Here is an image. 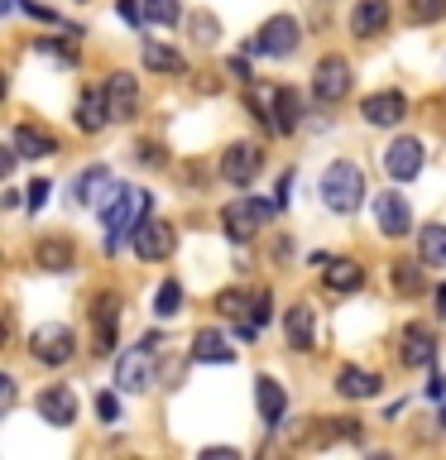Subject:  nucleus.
Here are the masks:
<instances>
[{
  "label": "nucleus",
  "instance_id": "nucleus-25",
  "mask_svg": "<svg viewBox=\"0 0 446 460\" xmlns=\"http://www.w3.org/2000/svg\"><path fill=\"white\" fill-rule=\"evenodd\" d=\"M288 345H293V350H312L317 345V316H312L308 302H293V307H288Z\"/></svg>",
  "mask_w": 446,
  "mask_h": 460
},
{
  "label": "nucleus",
  "instance_id": "nucleus-34",
  "mask_svg": "<svg viewBox=\"0 0 446 460\" xmlns=\"http://www.w3.org/2000/svg\"><path fill=\"white\" fill-rule=\"evenodd\" d=\"M442 14H446V0H413V5H408L413 24H437Z\"/></svg>",
  "mask_w": 446,
  "mask_h": 460
},
{
  "label": "nucleus",
  "instance_id": "nucleus-26",
  "mask_svg": "<svg viewBox=\"0 0 446 460\" xmlns=\"http://www.w3.org/2000/svg\"><path fill=\"white\" fill-rule=\"evenodd\" d=\"M298 120H302V96L293 86H279L273 92V135H293Z\"/></svg>",
  "mask_w": 446,
  "mask_h": 460
},
{
  "label": "nucleus",
  "instance_id": "nucleus-27",
  "mask_svg": "<svg viewBox=\"0 0 446 460\" xmlns=\"http://www.w3.org/2000/svg\"><path fill=\"white\" fill-rule=\"evenodd\" d=\"M322 283L331 288V293H360V283H365V269H360L355 259H326Z\"/></svg>",
  "mask_w": 446,
  "mask_h": 460
},
{
  "label": "nucleus",
  "instance_id": "nucleus-14",
  "mask_svg": "<svg viewBox=\"0 0 446 460\" xmlns=\"http://www.w3.org/2000/svg\"><path fill=\"white\" fill-rule=\"evenodd\" d=\"M106 101H111V120H135L139 115V77L135 72H111L106 77Z\"/></svg>",
  "mask_w": 446,
  "mask_h": 460
},
{
  "label": "nucleus",
  "instance_id": "nucleus-32",
  "mask_svg": "<svg viewBox=\"0 0 446 460\" xmlns=\"http://www.w3.org/2000/svg\"><path fill=\"white\" fill-rule=\"evenodd\" d=\"M144 20L158 29H173L183 20V10H178V0H144Z\"/></svg>",
  "mask_w": 446,
  "mask_h": 460
},
{
  "label": "nucleus",
  "instance_id": "nucleus-46",
  "mask_svg": "<svg viewBox=\"0 0 446 460\" xmlns=\"http://www.w3.org/2000/svg\"><path fill=\"white\" fill-rule=\"evenodd\" d=\"M442 427H446V408H442Z\"/></svg>",
  "mask_w": 446,
  "mask_h": 460
},
{
  "label": "nucleus",
  "instance_id": "nucleus-3",
  "mask_svg": "<svg viewBox=\"0 0 446 460\" xmlns=\"http://www.w3.org/2000/svg\"><path fill=\"white\" fill-rule=\"evenodd\" d=\"M158 331H149L139 345H129V350L115 359V388L120 394H144V388L154 384V369H158Z\"/></svg>",
  "mask_w": 446,
  "mask_h": 460
},
{
  "label": "nucleus",
  "instance_id": "nucleus-13",
  "mask_svg": "<svg viewBox=\"0 0 446 460\" xmlns=\"http://www.w3.org/2000/svg\"><path fill=\"white\" fill-rule=\"evenodd\" d=\"M34 408H39V417L49 427H72V422H77V394H72L67 384H49L34 398Z\"/></svg>",
  "mask_w": 446,
  "mask_h": 460
},
{
  "label": "nucleus",
  "instance_id": "nucleus-17",
  "mask_svg": "<svg viewBox=\"0 0 446 460\" xmlns=\"http://www.w3.org/2000/svg\"><path fill=\"white\" fill-rule=\"evenodd\" d=\"M77 129L82 135H96V129H106L111 125V101H106V86H86L82 101H77Z\"/></svg>",
  "mask_w": 446,
  "mask_h": 460
},
{
  "label": "nucleus",
  "instance_id": "nucleus-18",
  "mask_svg": "<svg viewBox=\"0 0 446 460\" xmlns=\"http://www.w3.org/2000/svg\"><path fill=\"white\" fill-rule=\"evenodd\" d=\"M388 20H394V10H388V0H360L351 10V34L355 39H379Z\"/></svg>",
  "mask_w": 446,
  "mask_h": 460
},
{
  "label": "nucleus",
  "instance_id": "nucleus-24",
  "mask_svg": "<svg viewBox=\"0 0 446 460\" xmlns=\"http://www.w3.org/2000/svg\"><path fill=\"white\" fill-rule=\"evenodd\" d=\"M34 264L43 269V273H67L72 264H77V250L63 240V235H53V240H39L34 244Z\"/></svg>",
  "mask_w": 446,
  "mask_h": 460
},
{
  "label": "nucleus",
  "instance_id": "nucleus-33",
  "mask_svg": "<svg viewBox=\"0 0 446 460\" xmlns=\"http://www.w3.org/2000/svg\"><path fill=\"white\" fill-rule=\"evenodd\" d=\"M178 307H183V283L178 279H164V288H158V297H154V312L164 316H178Z\"/></svg>",
  "mask_w": 446,
  "mask_h": 460
},
{
  "label": "nucleus",
  "instance_id": "nucleus-30",
  "mask_svg": "<svg viewBox=\"0 0 446 460\" xmlns=\"http://www.w3.org/2000/svg\"><path fill=\"white\" fill-rule=\"evenodd\" d=\"M144 67L149 72H168V77H178V72H187V58L173 53L168 43H144Z\"/></svg>",
  "mask_w": 446,
  "mask_h": 460
},
{
  "label": "nucleus",
  "instance_id": "nucleus-2",
  "mask_svg": "<svg viewBox=\"0 0 446 460\" xmlns=\"http://www.w3.org/2000/svg\"><path fill=\"white\" fill-rule=\"evenodd\" d=\"M322 201L336 216H355L360 201H365V172H360V164H351V158L326 164V172H322Z\"/></svg>",
  "mask_w": 446,
  "mask_h": 460
},
{
  "label": "nucleus",
  "instance_id": "nucleus-45",
  "mask_svg": "<svg viewBox=\"0 0 446 460\" xmlns=\"http://www.w3.org/2000/svg\"><path fill=\"white\" fill-rule=\"evenodd\" d=\"M437 312H442V316H446V283H442V288H437Z\"/></svg>",
  "mask_w": 446,
  "mask_h": 460
},
{
  "label": "nucleus",
  "instance_id": "nucleus-5",
  "mask_svg": "<svg viewBox=\"0 0 446 460\" xmlns=\"http://www.w3.org/2000/svg\"><path fill=\"white\" fill-rule=\"evenodd\" d=\"M129 244H135V254L144 259V264H164V259L178 250V230H173L168 221H158V216H144V221L135 226V235H129Z\"/></svg>",
  "mask_w": 446,
  "mask_h": 460
},
{
  "label": "nucleus",
  "instance_id": "nucleus-22",
  "mask_svg": "<svg viewBox=\"0 0 446 460\" xmlns=\"http://www.w3.org/2000/svg\"><path fill=\"white\" fill-rule=\"evenodd\" d=\"M10 144L20 149V158H53V154H58L53 129H43V125H14Z\"/></svg>",
  "mask_w": 446,
  "mask_h": 460
},
{
  "label": "nucleus",
  "instance_id": "nucleus-37",
  "mask_svg": "<svg viewBox=\"0 0 446 460\" xmlns=\"http://www.w3.org/2000/svg\"><path fill=\"white\" fill-rule=\"evenodd\" d=\"M24 192H29V197H24V201H29V211H39L43 201H49V192H53V182H43V178H39V182H29Z\"/></svg>",
  "mask_w": 446,
  "mask_h": 460
},
{
  "label": "nucleus",
  "instance_id": "nucleus-16",
  "mask_svg": "<svg viewBox=\"0 0 446 460\" xmlns=\"http://www.w3.org/2000/svg\"><path fill=\"white\" fill-rule=\"evenodd\" d=\"M254 408L264 417V427H283V412H288V394L273 374H259L254 379Z\"/></svg>",
  "mask_w": 446,
  "mask_h": 460
},
{
  "label": "nucleus",
  "instance_id": "nucleus-15",
  "mask_svg": "<svg viewBox=\"0 0 446 460\" xmlns=\"http://www.w3.org/2000/svg\"><path fill=\"white\" fill-rule=\"evenodd\" d=\"M374 226H379L388 240L408 235V230H413V211H408V201H403V192H379V197H374Z\"/></svg>",
  "mask_w": 446,
  "mask_h": 460
},
{
  "label": "nucleus",
  "instance_id": "nucleus-11",
  "mask_svg": "<svg viewBox=\"0 0 446 460\" xmlns=\"http://www.w3.org/2000/svg\"><path fill=\"white\" fill-rule=\"evenodd\" d=\"M115 336H120V297L115 293H101L92 302V345L101 355L115 350Z\"/></svg>",
  "mask_w": 446,
  "mask_h": 460
},
{
  "label": "nucleus",
  "instance_id": "nucleus-4",
  "mask_svg": "<svg viewBox=\"0 0 446 460\" xmlns=\"http://www.w3.org/2000/svg\"><path fill=\"white\" fill-rule=\"evenodd\" d=\"M273 211H279V201H264V197H236V201H226V207H221V230H226V240L250 244L259 230L269 226Z\"/></svg>",
  "mask_w": 446,
  "mask_h": 460
},
{
  "label": "nucleus",
  "instance_id": "nucleus-10",
  "mask_svg": "<svg viewBox=\"0 0 446 460\" xmlns=\"http://www.w3.org/2000/svg\"><path fill=\"white\" fill-rule=\"evenodd\" d=\"M423 139H413V135H398L394 144L384 149V172L394 182H413L417 172H423Z\"/></svg>",
  "mask_w": 446,
  "mask_h": 460
},
{
  "label": "nucleus",
  "instance_id": "nucleus-44",
  "mask_svg": "<svg viewBox=\"0 0 446 460\" xmlns=\"http://www.w3.org/2000/svg\"><path fill=\"white\" fill-rule=\"evenodd\" d=\"M427 394H432V398H442V394H446V379H442V374H432V384H427Z\"/></svg>",
  "mask_w": 446,
  "mask_h": 460
},
{
  "label": "nucleus",
  "instance_id": "nucleus-8",
  "mask_svg": "<svg viewBox=\"0 0 446 460\" xmlns=\"http://www.w3.org/2000/svg\"><path fill=\"white\" fill-rule=\"evenodd\" d=\"M302 29L293 14H273V20H264V29H259V39L250 43V53H269V58H288L298 49Z\"/></svg>",
  "mask_w": 446,
  "mask_h": 460
},
{
  "label": "nucleus",
  "instance_id": "nucleus-19",
  "mask_svg": "<svg viewBox=\"0 0 446 460\" xmlns=\"http://www.w3.org/2000/svg\"><path fill=\"white\" fill-rule=\"evenodd\" d=\"M360 115H365L370 125H398L403 115H408V101H403V92H374L360 101Z\"/></svg>",
  "mask_w": 446,
  "mask_h": 460
},
{
  "label": "nucleus",
  "instance_id": "nucleus-35",
  "mask_svg": "<svg viewBox=\"0 0 446 460\" xmlns=\"http://www.w3.org/2000/svg\"><path fill=\"white\" fill-rule=\"evenodd\" d=\"M192 39H197V43H216V39H221V24H216V14L192 10Z\"/></svg>",
  "mask_w": 446,
  "mask_h": 460
},
{
  "label": "nucleus",
  "instance_id": "nucleus-23",
  "mask_svg": "<svg viewBox=\"0 0 446 460\" xmlns=\"http://www.w3.org/2000/svg\"><path fill=\"white\" fill-rule=\"evenodd\" d=\"M384 388L379 374H370V369H360V365H341L336 374V394L341 398H374Z\"/></svg>",
  "mask_w": 446,
  "mask_h": 460
},
{
  "label": "nucleus",
  "instance_id": "nucleus-36",
  "mask_svg": "<svg viewBox=\"0 0 446 460\" xmlns=\"http://www.w3.org/2000/svg\"><path fill=\"white\" fill-rule=\"evenodd\" d=\"M96 417H101V422H120V398H115V394H101V398H96Z\"/></svg>",
  "mask_w": 446,
  "mask_h": 460
},
{
  "label": "nucleus",
  "instance_id": "nucleus-7",
  "mask_svg": "<svg viewBox=\"0 0 446 460\" xmlns=\"http://www.w3.org/2000/svg\"><path fill=\"white\" fill-rule=\"evenodd\" d=\"M351 63H345L341 53H326L322 63H317V72H312V96L317 101H326V106H336V101H345L351 96Z\"/></svg>",
  "mask_w": 446,
  "mask_h": 460
},
{
  "label": "nucleus",
  "instance_id": "nucleus-39",
  "mask_svg": "<svg viewBox=\"0 0 446 460\" xmlns=\"http://www.w3.org/2000/svg\"><path fill=\"white\" fill-rule=\"evenodd\" d=\"M139 164L158 168V164H164V149H158V144H139Z\"/></svg>",
  "mask_w": 446,
  "mask_h": 460
},
{
  "label": "nucleus",
  "instance_id": "nucleus-1",
  "mask_svg": "<svg viewBox=\"0 0 446 460\" xmlns=\"http://www.w3.org/2000/svg\"><path fill=\"white\" fill-rule=\"evenodd\" d=\"M144 216H149V192L115 182L111 187V201L101 207V221H106V254H120L125 235H135V226L144 221Z\"/></svg>",
  "mask_w": 446,
  "mask_h": 460
},
{
  "label": "nucleus",
  "instance_id": "nucleus-21",
  "mask_svg": "<svg viewBox=\"0 0 446 460\" xmlns=\"http://www.w3.org/2000/svg\"><path fill=\"white\" fill-rule=\"evenodd\" d=\"M192 359L197 365H236V345H230L221 331H197L192 336Z\"/></svg>",
  "mask_w": 446,
  "mask_h": 460
},
{
  "label": "nucleus",
  "instance_id": "nucleus-43",
  "mask_svg": "<svg viewBox=\"0 0 446 460\" xmlns=\"http://www.w3.org/2000/svg\"><path fill=\"white\" fill-rule=\"evenodd\" d=\"M120 14H125L129 24H139V5H135V0H120Z\"/></svg>",
  "mask_w": 446,
  "mask_h": 460
},
{
  "label": "nucleus",
  "instance_id": "nucleus-31",
  "mask_svg": "<svg viewBox=\"0 0 446 460\" xmlns=\"http://www.w3.org/2000/svg\"><path fill=\"white\" fill-rule=\"evenodd\" d=\"M394 288H398L403 297H417V293H423V264L398 259V264H394Z\"/></svg>",
  "mask_w": 446,
  "mask_h": 460
},
{
  "label": "nucleus",
  "instance_id": "nucleus-42",
  "mask_svg": "<svg viewBox=\"0 0 446 460\" xmlns=\"http://www.w3.org/2000/svg\"><path fill=\"white\" fill-rule=\"evenodd\" d=\"M201 456H207V460H236V451H226V446H207Z\"/></svg>",
  "mask_w": 446,
  "mask_h": 460
},
{
  "label": "nucleus",
  "instance_id": "nucleus-41",
  "mask_svg": "<svg viewBox=\"0 0 446 460\" xmlns=\"http://www.w3.org/2000/svg\"><path fill=\"white\" fill-rule=\"evenodd\" d=\"M288 187H293V172H283V178H279V192H273V201H279V211L288 207Z\"/></svg>",
  "mask_w": 446,
  "mask_h": 460
},
{
  "label": "nucleus",
  "instance_id": "nucleus-28",
  "mask_svg": "<svg viewBox=\"0 0 446 460\" xmlns=\"http://www.w3.org/2000/svg\"><path fill=\"white\" fill-rule=\"evenodd\" d=\"M216 307H221V316H230V322L240 326V336H254V322H250V312H254V297L250 293H240V288H230V293L216 297Z\"/></svg>",
  "mask_w": 446,
  "mask_h": 460
},
{
  "label": "nucleus",
  "instance_id": "nucleus-9",
  "mask_svg": "<svg viewBox=\"0 0 446 460\" xmlns=\"http://www.w3.org/2000/svg\"><path fill=\"white\" fill-rule=\"evenodd\" d=\"M259 168H264V154H259V144H250V139L230 144V149L221 154V178L230 187H250L259 178Z\"/></svg>",
  "mask_w": 446,
  "mask_h": 460
},
{
  "label": "nucleus",
  "instance_id": "nucleus-29",
  "mask_svg": "<svg viewBox=\"0 0 446 460\" xmlns=\"http://www.w3.org/2000/svg\"><path fill=\"white\" fill-rule=\"evenodd\" d=\"M417 254L432 269H446V226H423L417 230Z\"/></svg>",
  "mask_w": 446,
  "mask_h": 460
},
{
  "label": "nucleus",
  "instance_id": "nucleus-40",
  "mask_svg": "<svg viewBox=\"0 0 446 460\" xmlns=\"http://www.w3.org/2000/svg\"><path fill=\"white\" fill-rule=\"evenodd\" d=\"M226 72H230L236 82H250V63H245V58H230V63H226Z\"/></svg>",
  "mask_w": 446,
  "mask_h": 460
},
{
  "label": "nucleus",
  "instance_id": "nucleus-12",
  "mask_svg": "<svg viewBox=\"0 0 446 460\" xmlns=\"http://www.w3.org/2000/svg\"><path fill=\"white\" fill-rule=\"evenodd\" d=\"M398 359L408 369L432 365V359H437V331L423 326V322H408V326H403V336H398Z\"/></svg>",
  "mask_w": 446,
  "mask_h": 460
},
{
  "label": "nucleus",
  "instance_id": "nucleus-20",
  "mask_svg": "<svg viewBox=\"0 0 446 460\" xmlns=\"http://www.w3.org/2000/svg\"><path fill=\"white\" fill-rule=\"evenodd\" d=\"M111 187H115L111 168L106 164H92V168H82L77 178H72V201H77V207H96L101 192H111Z\"/></svg>",
  "mask_w": 446,
  "mask_h": 460
},
{
  "label": "nucleus",
  "instance_id": "nucleus-6",
  "mask_svg": "<svg viewBox=\"0 0 446 460\" xmlns=\"http://www.w3.org/2000/svg\"><path fill=\"white\" fill-rule=\"evenodd\" d=\"M29 355H34L39 365H49V369H58V365H67V359L77 355V336H72L67 326H58V322H49V326H39L34 336H29Z\"/></svg>",
  "mask_w": 446,
  "mask_h": 460
},
{
  "label": "nucleus",
  "instance_id": "nucleus-38",
  "mask_svg": "<svg viewBox=\"0 0 446 460\" xmlns=\"http://www.w3.org/2000/svg\"><path fill=\"white\" fill-rule=\"evenodd\" d=\"M269 307H273V297L269 293H254V312H250V322H254V331L269 322Z\"/></svg>",
  "mask_w": 446,
  "mask_h": 460
}]
</instances>
